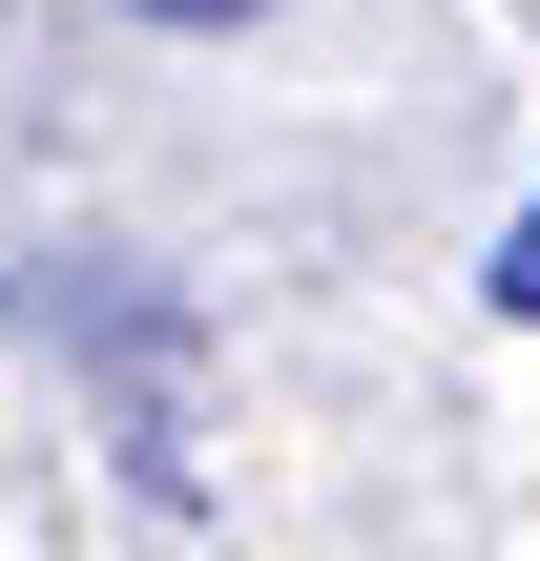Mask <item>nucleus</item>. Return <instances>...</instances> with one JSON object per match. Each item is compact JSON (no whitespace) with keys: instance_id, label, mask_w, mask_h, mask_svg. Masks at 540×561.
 <instances>
[{"instance_id":"f257e3e1","label":"nucleus","mask_w":540,"mask_h":561,"mask_svg":"<svg viewBox=\"0 0 540 561\" xmlns=\"http://www.w3.org/2000/svg\"><path fill=\"white\" fill-rule=\"evenodd\" d=\"M125 21H166V42H229V21H271V0H125Z\"/></svg>"},{"instance_id":"f03ea898","label":"nucleus","mask_w":540,"mask_h":561,"mask_svg":"<svg viewBox=\"0 0 540 561\" xmlns=\"http://www.w3.org/2000/svg\"><path fill=\"white\" fill-rule=\"evenodd\" d=\"M479 291H499V312H540V208L499 229V271H479Z\"/></svg>"}]
</instances>
